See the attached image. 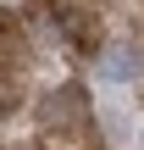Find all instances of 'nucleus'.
Segmentation results:
<instances>
[{
  "instance_id": "obj_1",
  "label": "nucleus",
  "mask_w": 144,
  "mask_h": 150,
  "mask_svg": "<svg viewBox=\"0 0 144 150\" xmlns=\"http://www.w3.org/2000/svg\"><path fill=\"white\" fill-rule=\"evenodd\" d=\"M89 117V95L78 89V83H61V89H50L44 100H39V122L44 128H72V122H83Z\"/></svg>"
},
{
  "instance_id": "obj_2",
  "label": "nucleus",
  "mask_w": 144,
  "mask_h": 150,
  "mask_svg": "<svg viewBox=\"0 0 144 150\" xmlns=\"http://www.w3.org/2000/svg\"><path fill=\"white\" fill-rule=\"evenodd\" d=\"M139 50L133 45H117V50H100V72L105 78H139Z\"/></svg>"
},
{
  "instance_id": "obj_3",
  "label": "nucleus",
  "mask_w": 144,
  "mask_h": 150,
  "mask_svg": "<svg viewBox=\"0 0 144 150\" xmlns=\"http://www.w3.org/2000/svg\"><path fill=\"white\" fill-rule=\"evenodd\" d=\"M61 22H67V33H72V39H83V50H94V45H100V33H94V22H89L83 11H61Z\"/></svg>"
}]
</instances>
